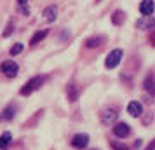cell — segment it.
Segmentation results:
<instances>
[{
  "mask_svg": "<svg viewBox=\"0 0 155 150\" xmlns=\"http://www.w3.org/2000/svg\"><path fill=\"white\" fill-rule=\"evenodd\" d=\"M18 4H19L21 11L25 12V16H28V0H18Z\"/></svg>",
  "mask_w": 155,
  "mask_h": 150,
  "instance_id": "obj_17",
  "label": "cell"
},
{
  "mask_svg": "<svg viewBox=\"0 0 155 150\" xmlns=\"http://www.w3.org/2000/svg\"><path fill=\"white\" fill-rule=\"evenodd\" d=\"M152 25H155L153 18H152V16H143V19H138V21H136V28L147 30V28H150Z\"/></svg>",
  "mask_w": 155,
  "mask_h": 150,
  "instance_id": "obj_10",
  "label": "cell"
},
{
  "mask_svg": "<svg viewBox=\"0 0 155 150\" xmlns=\"http://www.w3.org/2000/svg\"><path fill=\"white\" fill-rule=\"evenodd\" d=\"M0 70H2V73L5 77L14 79L16 75L19 73V65L16 63V61H12V59H7V61H4V63L0 65Z\"/></svg>",
  "mask_w": 155,
  "mask_h": 150,
  "instance_id": "obj_1",
  "label": "cell"
},
{
  "mask_svg": "<svg viewBox=\"0 0 155 150\" xmlns=\"http://www.w3.org/2000/svg\"><path fill=\"white\" fill-rule=\"evenodd\" d=\"M145 89H147L148 93L155 94V79L153 77H148V79L145 80Z\"/></svg>",
  "mask_w": 155,
  "mask_h": 150,
  "instance_id": "obj_13",
  "label": "cell"
},
{
  "mask_svg": "<svg viewBox=\"0 0 155 150\" xmlns=\"http://www.w3.org/2000/svg\"><path fill=\"white\" fill-rule=\"evenodd\" d=\"M113 148L115 150H129L127 147H122V145H119V143H113Z\"/></svg>",
  "mask_w": 155,
  "mask_h": 150,
  "instance_id": "obj_20",
  "label": "cell"
},
{
  "mask_svg": "<svg viewBox=\"0 0 155 150\" xmlns=\"http://www.w3.org/2000/svg\"><path fill=\"white\" fill-rule=\"evenodd\" d=\"M87 143H89V135H85V133L75 135L73 136V140H71V145H73L75 148H85Z\"/></svg>",
  "mask_w": 155,
  "mask_h": 150,
  "instance_id": "obj_6",
  "label": "cell"
},
{
  "mask_svg": "<svg viewBox=\"0 0 155 150\" xmlns=\"http://www.w3.org/2000/svg\"><path fill=\"white\" fill-rule=\"evenodd\" d=\"M127 112H129V115H133V117H140L143 114V107H141V103H138V101H131L127 105Z\"/></svg>",
  "mask_w": 155,
  "mask_h": 150,
  "instance_id": "obj_9",
  "label": "cell"
},
{
  "mask_svg": "<svg viewBox=\"0 0 155 150\" xmlns=\"http://www.w3.org/2000/svg\"><path fill=\"white\" fill-rule=\"evenodd\" d=\"M42 14H44V21L52 23V21L58 18V7H56V5H49V7L44 9Z\"/></svg>",
  "mask_w": 155,
  "mask_h": 150,
  "instance_id": "obj_8",
  "label": "cell"
},
{
  "mask_svg": "<svg viewBox=\"0 0 155 150\" xmlns=\"http://www.w3.org/2000/svg\"><path fill=\"white\" fill-rule=\"evenodd\" d=\"M66 94H68L70 101L77 100L78 98V91H77V87H75V84H68V87H66Z\"/></svg>",
  "mask_w": 155,
  "mask_h": 150,
  "instance_id": "obj_12",
  "label": "cell"
},
{
  "mask_svg": "<svg viewBox=\"0 0 155 150\" xmlns=\"http://www.w3.org/2000/svg\"><path fill=\"white\" fill-rule=\"evenodd\" d=\"M14 117V108H5L4 110V114H2V119H12Z\"/></svg>",
  "mask_w": 155,
  "mask_h": 150,
  "instance_id": "obj_16",
  "label": "cell"
},
{
  "mask_svg": "<svg viewBox=\"0 0 155 150\" xmlns=\"http://www.w3.org/2000/svg\"><path fill=\"white\" fill-rule=\"evenodd\" d=\"M44 80H45V77H33V79H30V82H28L25 87H23L19 93H21L23 96H28V94H31L35 89H38V87L42 86Z\"/></svg>",
  "mask_w": 155,
  "mask_h": 150,
  "instance_id": "obj_2",
  "label": "cell"
},
{
  "mask_svg": "<svg viewBox=\"0 0 155 150\" xmlns=\"http://www.w3.org/2000/svg\"><path fill=\"white\" fill-rule=\"evenodd\" d=\"M122 56H124V52L120 49H113L108 56H106V61H105V65H106V68H115L117 65L120 63V59H122Z\"/></svg>",
  "mask_w": 155,
  "mask_h": 150,
  "instance_id": "obj_3",
  "label": "cell"
},
{
  "mask_svg": "<svg viewBox=\"0 0 155 150\" xmlns=\"http://www.w3.org/2000/svg\"><path fill=\"white\" fill-rule=\"evenodd\" d=\"M113 135L117 136V138H127V136L131 135V128H129V124H126V122H119L117 126H113Z\"/></svg>",
  "mask_w": 155,
  "mask_h": 150,
  "instance_id": "obj_4",
  "label": "cell"
},
{
  "mask_svg": "<svg viewBox=\"0 0 155 150\" xmlns=\"http://www.w3.org/2000/svg\"><path fill=\"white\" fill-rule=\"evenodd\" d=\"M99 44H101V38H89V40L85 42V45H87V47H96Z\"/></svg>",
  "mask_w": 155,
  "mask_h": 150,
  "instance_id": "obj_18",
  "label": "cell"
},
{
  "mask_svg": "<svg viewBox=\"0 0 155 150\" xmlns=\"http://www.w3.org/2000/svg\"><path fill=\"white\" fill-rule=\"evenodd\" d=\"M45 35H47V30H42V32H37L35 35L31 37V40H30V44H31V45H37L38 42H42L44 38H45Z\"/></svg>",
  "mask_w": 155,
  "mask_h": 150,
  "instance_id": "obj_11",
  "label": "cell"
},
{
  "mask_svg": "<svg viewBox=\"0 0 155 150\" xmlns=\"http://www.w3.org/2000/svg\"><path fill=\"white\" fill-rule=\"evenodd\" d=\"M153 11H155L153 0H143V2L140 4V12L143 16H152L153 14Z\"/></svg>",
  "mask_w": 155,
  "mask_h": 150,
  "instance_id": "obj_7",
  "label": "cell"
},
{
  "mask_svg": "<svg viewBox=\"0 0 155 150\" xmlns=\"http://www.w3.org/2000/svg\"><path fill=\"white\" fill-rule=\"evenodd\" d=\"M117 117H119V114L115 112V110H103L101 112V122L105 124V126H110V124H113V122L117 121Z\"/></svg>",
  "mask_w": 155,
  "mask_h": 150,
  "instance_id": "obj_5",
  "label": "cell"
},
{
  "mask_svg": "<svg viewBox=\"0 0 155 150\" xmlns=\"http://www.w3.org/2000/svg\"><path fill=\"white\" fill-rule=\"evenodd\" d=\"M120 18H124V14H122L120 11H117V12L113 14V23H115V25H120Z\"/></svg>",
  "mask_w": 155,
  "mask_h": 150,
  "instance_id": "obj_19",
  "label": "cell"
},
{
  "mask_svg": "<svg viewBox=\"0 0 155 150\" xmlns=\"http://www.w3.org/2000/svg\"><path fill=\"white\" fill-rule=\"evenodd\" d=\"M23 47H25L23 44H16V45H12V47H11V56H16V54H19V52L23 51Z\"/></svg>",
  "mask_w": 155,
  "mask_h": 150,
  "instance_id": "obj_15",
  "label": "cell"
},
{
  "mask_svg": "<svg viewBox=\"0 0 155 150\" xmlns=\"http://www.w3.org/2000/svg\"><path fill=\"white\" fill-rule=\"evenodd\" d=\"M11 138H12L11 133H4V135L0 136V148H5L9 143H11Z\"/></svg>",
  "mask_w": 155,
  "mask_h": 150,
  "instance_id": "obj_14",
  "label": "cell"
}]
</instances>
